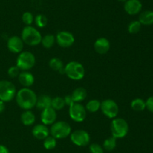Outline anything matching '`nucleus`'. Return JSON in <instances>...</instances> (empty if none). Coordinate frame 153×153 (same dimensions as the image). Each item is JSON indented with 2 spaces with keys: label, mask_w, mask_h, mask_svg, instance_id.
Returning a JSON list of instances; mask_svg holds the SVG:
<instances>
[{
  "label": "nucleus",
  "mask_w": 153,
  "mask_h": 153,
  "mask_svg": "<svg viewBox=\"0 0 153 153\" xmlns=\"http://www.w3.org/2000/svg\"><path fill=\"white\" fill-rule=\"evenodd\" d=\"M141 28V24L138 20L131 21L128 26V31L131 34H136L138 32Z\"/></svg>",
  "instance_id": "nucleus-30"
},
{
  "label": "nucleus",
  "mask_w": 153,
  "mask_h": 153,
  "mask_svg": "<svg viewBox=\"0 0 153 153\" xmlns=\"http://www.w3.org/2000/svg\"><path fill=\"white\" fill-rule=\"evenodd\" d=\"M64 106H65V103H64V98L57 96V97L52 98L51 107H52L55 110H60L63 109Z\"/></svg>",
  "instance_id": "nucleus-26"
},
{
  "label": "nucleus",
  "mask_w": 153,
  "mask_h": 153,
  "mask_svg": "<svg viewBox=\"0 0 153 153\" xmlns=\"http://www.w3.org/2000/svg\"><path fill=\"white\" fill-rule=\"evenodd\" d=\"M32 134L35 138L38 140H44L49 135V128L44 124H37L32 128Z\"/></svg>",
  "instance_id": "nucleus-16"
},
{
  "label": "nucleus",
  "mask_w": 153,
  "mask_h": 153,
  "mask_svg": "<svg viewBox=\"0 0 153 153\" xmlns=\"http://www.w3.org/2000/svg\"><path fill=\"white\" fill-rule=\"evenodd\" d=\"M70 140L75 145L78 146H86L89 144L91 136L86 130L79 129L70 134Z\"/></svg>",
  "instance_id": "nucleus-10"
},
{
  "label": "nucleus",
  "mask_w": 153,
  "mask_h": 153,
  "mask_svg": "<svg viewBox=\"0 0 153 153\" xmlns=\"http://www.w3.org/2000/svg\"><path fill=\"white\" fill-rule=\"evenodd\" d=\"M69 115L72 120L76 122H82L87 116V110L85 106L80 103H74L70 106Z\"/></svg>",
  "instance_id": "nucleus-9"
},
{
  "label": "nucleus",
  "mask_w": 153,
  "mask_h": 153,
  "mask_svg": "<svg viewBox=\"0 0 153 153\" xmlns=\"http://www.w3.org/2000/svg\"><path fill=\"white\" fill-rule=\"evenodd\" d=\"M0 153H9V150L5 146L0 145Z\"/></svg>",
  "instance_id": "nucleus-36"
},
{
  "label": "nucleus",
  "mask_w": 153,
  "mask_h": 153,
  "mask_svg": "<svg viewBox=\"0 0 153 153\" xmlns=\"http://www.w3.org/2000/svg\"><path fill=\"white\" fill-rule=\"evenodd\" d=\"M4 108H5L4 102L0 100V113H1V112L4 110Z\"/></svg>",
  "instance_id": "nucleus-37"
},
{
  "label": "nucleus",
  "mask_w": 153,
  "mask_h": 153,
  "mask_svg": "<svg viewBox=\"0 0 153 153\" xmlns=\"http://www.w3.org/2000/svg\"><path fill=\"white\" fill-rule=\"evenodd\" d=\"M19 73H20V70L17 66H12L10 68L7 70V74L10 78H16L18 77Z\"/></svg>",
  "instance_id": "nucleus-32"
},
{
  "label": "nucleus",
  "mask_w": 153,
  "mask_h": 153,
  "mask_svg": "<svg viewBox=\"0 0 153 153\" xmlns=\"http://www.w3.org/2000/svg\"><path fill=\"white\" fill-rule=\"evenodd\" d=\"M55 41L61 47H70L75 42L74 35L67 31H61L55 36Z\"/></svg>",
  "instance_id": "nucleus-11"
},
{
  "label": "nucleus",
  "mask_w": 153,
  "mask_h": 153,
  "mask_svg": "<svg viewBox=\"0 0 153 153\" xmlns=\"http://www.w3.org/2000/svg\"><path fill=\"white\" fill-rule=\"evenodd\" d=\"M139 22L141 25L150 26L153 24V11L152 10H145L139 16Z\"/></svg>",
  "instance_id": "nucleus-21"
},
{
  "label": "nucleus",
  "mask_w": 153,
  "mask_h": 153,
  "mask_svg": "<svg viewBox=\"0 0 153 153\" xmlns=\"http://www.w3.org/2000/svg\"><path fill=\"white\" fill-rule=\"evenodd\" d=\"M146 108H147L149 112L153 113V96L148 98L146 100Z\"/></svg>",
  "instance_id": "nucleus-34"
},
{
  "label": "nucleus",
  "mask_w": 153,
  "mask_h": 153,
  "mask_svg": "<svg viewBox=\"0 0 153 153\" xmlns=\"http://www.w3.org/2000/svg\"><path fill=\"white\" fill-rule=\"evenodd\" d=\"M55 42V37L52 34H47L42 37L41 44L46 49H49L54 45Z\"/></svg>",
  "instance_id": "nucleus-24"
},
{
  "label": "nucleus",
  "mask_w": 153,
  "mask_h": 153,
  "mask_svg": "<svg viewBox=\"0 0 153 153\" xmlns=\"http://www.w3.org/2000/svg\"><path fill=\"white\" fill-rule=\"evenodd\" d=\"M117 146V139L114 137L113 136H110V137L107 138L105 140L104 142H103V147L107 151H112Z\"/></svg>",
  "instance_id": "nucleus-27"
},
{
  "label": "nucleus",
  "mask_w": 153,
  "mask_h": 153,
  "mask_svg": "<svg viewBox=\"0 0 153 153\" xmlns=\"http://www.w3.org/2000/svg\"><path fill=\"white\" fill-rule=\"evenodd\" d=\"M7 48L13 53H20L23 50L24 42L18 36H12L7 40Z\"/></svg>",
  "instance_id": "nucleus-12"
},
{
  "label": "nucleus",
  "mask_w": 153,
  "mask_h": 153,
  "mask_svg": "<svg viewBox=\"0 0 153 153\" xmlns=\"http://www.w3.org/2000/svg\"><path fill=\"white\" fill-rule=\"evenodd\" d=\"M129 127L128 124L124 118H114L111 123V130L112 136L116 139L125 137L128 134Z\"/></svg>",
  "instance_id": "nucleus-4"
},
{
  "label": "nucleus",
  "mask_w": 153,
  "mask_h": 153,
  "mask_svg": "<svg viewBox=\"0 0 153 153\" xmlns=\"http://www.w3.org/2000/svg\"><path fill=\"white\" fill-rule=\"evenodd\" d=\"M111 47L110 41L106 38H99L94 42V50L97 53L100 55L106 54Z\"/></svg>",
  "instance_id": "nucleus-15"
},
{
  "label": "nucleus",
  "mask_w": 153,
  "mask_h": 153,
  "mask_svg": "<svg viewBox=\"0 0 153 153\" xmlns=\"http://www.w3.org/2000/svg\"></svg>",
  "instance_id": "nucleus-39"
},
{
  "label": "nucleus",
  "mask_w": 153,
  "mask_h": 153,
  "mask_svg": "<svg viewBox=\"0 0 153 153\" xmlns=\"http://www.w3.org/2000/svg\"><path fill=\"white\" fill-rule=\"evenodd\" d=\"M65 74L73 80H80L83 79L85 70L82 64L79 62L72 61L67 63L64 67Z\"/></svg>",
  "instance_id": "nucleus-3"
},
{
  "label": "nucleus",
  "mask_w": 153,
  "mask_h": 153,
  "mask_svg": "<svg viewBox=\"0 0 153 153\" xmlns=\"http://www.w3.org/2000/svg\"><path fill=\"white\" fill-rule=\"evenodd\" d=\"M57 118V112L52 107H48L42 110L40 114V119L43 124L48 125L52 124Z\"/></svg>",
  "instance_id": "nucleus-13"
},
{
  "label": "nucleus",
  "mask_w": 153,
  "mask_h": 153,
  "mask_svg": "<svg viewBox=\"0 0 153 153\" xmlns=\"http://www.w3.org/2000/svg\"><path fill=\"white\" fill-rule=\"evenodd\" d=\"M18 80L19 83L22 86H23L25 88H29L30 86L34 84V77L33 74L27 70H22V72H20L18 76Z\"/></svg>",
  "instance_id": "nucleus-17"
},
{
  "label": "nucleus",
  "mask_w": 153,
  "mask_h": 153,
  "mask_svg": "<svg viewBox=\"0 0 153 153\" xmlns=\"http://www.w3.org/2000/svg\"><path fill=\"white\" fill-rule=\"evenodd\" d=\"M117 1L120 2H125L126 1V0H117Z\"/></svg>",
  "instance_id": "nucleus-38"
},
{
  "label": "nucleus",
  "mask_w": 153,
  "mask_h": 153,
  "mask_svg": "<svg viewBox=\"0 0 153 153\" xmlns=\"http://www.w3.org/2000/svg\"><path fill=\"white\" fill-rule=\"evenodd\" d=\"M34 22L38 28H44L47 25L48 20L43 14H38L34 18Z\"/></svg>",
  "instance_id": "nucleus-29"
},
{
  "label": "nucleus",
  "mask_w": 153,
  "mask_h": 153,
  "mask_svg": "<svg viewBox=\"0 0 153 153\" xmlns=\"http://www.w3.org/2000/svg\"><path fill=\"white\" fill-rule=\"evenodd\" d=\"M36 62L34 54L28 51H24L19 53L16 58V66L21 70H28L32 68Z\"/></svg>",
  "instance_id": "nucleus-6"
},
{
  "label": "nucleus",
  "mask_w": 153,
  "mask_h": 153,
  "mask_svg": "<svg viewBox=\"0 0 153 153\" xmlns=\"http://www.w3.org/2000/svg\"><path fill=\"white\" fill-rule=\"evenodd\" d=\"M91 153H104L102 147L98 143H92L89 147Z\"/></svg>",
  "instance_id": "nucleus-33"
},
{
  "label": "nucleus",
  "mask_w": 153,
  "mask_h": 153,
  "mask_svg": "<svg viewBox=\"0 0 153 153\" xmlns=\"http://www.w3.org/2000/svg\"><path fill=\"white\" fill-rule=\"evenodd\" d=\"M51 135L55 139H64L70 136L72 132L71 126L65 121L55 122L51 127Z\"/></svg>",
  "instance_id": "nucleus-5"
},
{
  "label": "nucleus",
  "mask_w": 153,
  "mask_h": 153,
  "mask_svg": "<svg viewBox=\"0 0 153 153\" xmlns=\"http://www.w3.org/2000/svg\"><path fill=\"white\" fill-rule=\"evenodd\" d=\"M100 106H101V102L100 100L97 99H92L87 103L85 109L90 112H96L100 109Z\"/></svg>",
  "instance_id": "nucleus-23"
},
{
  "label": "nucleus",
  "mask_w": 153,
  "mask_h": 153,
  "mask_svg": "<svg viewBox=\"0 0 153 153\" xmlns=\"http://www.w3.org/2000/svg\"><path fill=\"white\" fill-rule=\"evenodd\" d=\"M64 103H65V105H67V106H71L72 104L75 103L74 100H73V98H72L71 94H67L66 95L65 97L64 98Z\"/></svg>",
  "instance_id": "nucleus-35"
},
{
  "label": "nucleus",
  "mask_w": 153,
  "mask_h": 153,
  "mask_svg": "<svg viewBox=\"0 0 153 153\" xmlns=\"http://www.w3.org/2000/svg\"><path fill=\"white\" fill-rule=\"evenodd\" d=\"M51 104H52V98L46 94H43L40 97H37L36 106L37 109L43 110L46 108L50 107Z\"/></svg>",
  "instance_id": "nucleus-18"
},
{
  "label": "nucleus",
  "mask_w": 153,
  "mask_h": 153,
  "mask_svg": "<svg viewBox=\"0 0 153 153\" xmlns=\"http://www.w3.org/2000/svg\"><path fill=\"white\" fill-rule=\"evenodd\" d=\"M49 65L50 67V68L55 70V71H59L61 69H62L64 68L63 62L60 58H57V57H54V58H51L49 60Z\"/></svg>",
  "instance_id": "nucleus-25"
},
{
  "label": "nucleus",
  "mask_w": 153,
  "mask_h": 153,
  "mask_svg": "<svg viewBox=\"0 0 153 153\" xmlns=\"http://www.w3.org/2000/svg\"><path fill=\"white\" fill-rule=\"evenodd\" d=\"M142 3L140 0H126L124 4V10L128 14L136 15L140 12Z\"/></svg>",
  "instance_id": "nucleus-14"
},
{
  "label": "nucleus",
  "mask_w": 153,
  "mask_h": 153,
  "mask_svg": "<svg viewBox=\"0 0 153 153\" xmlns=\"http://www.w3.org/2000/svg\"><path fill=\"white\" fill-rule=\"evenodd\" d=\"M131 109L134 110V111H143L146 108V101L142 98H134L131 100Z\"/></svg>",
  "instance_id": "nucleus-22"
},
{
  "label": "nucleus",
  "mask_w": 153,
  "mask_h": 153,
  "mask_svg": "<svg viewBox=\"0 0 153 153\" xmlns=\"http://www.w3.org/2000/svg\"><path fill=\"white\" fill-rule=\"evenodd\" d=\"M56 140L57 139H55L52 136H48L47 137L45 138L44 141H43V146H44V148L48 150L55 148L57 145Z\"/></svg>",
  "instance_id": "nucleus-28"
},
{
  "label": "nucleus",
  "mask_w": 153,
  "mask_h": 153,
  "mask_svg": "<svg viewBox=\"0 0 153 153\" xmlns=\"http://www.w3.org/2000/svg\"><path fill=\"white\" fill-rule=\"evenodd\" d=\"M22 20L26 26H31L34 21V17L31 12H25L22 16Z\"/></svg>",
  "instance_id": "nucleus-31"
},
{
  "label": "nucleus",
  "mask_w": 153,
  "mask_h": 153,
  "mask_svg": "<svg viewBox=\"0 0 153 153\" xmlns=\"http://www.w3.org/2000/svg\"><path fill=\"white\" fill-rule=\"evenodd\" d=\"M16 90L15 86L8 80L0 81V100L8 102L16 96Z\"/></svg>",
  "instance_id": "nucleus-7"
},
{
  "label": "nucleus",
  "mask_w": 153,
  "mask_h": 153,
  "mask_svg": "<svg viewBox=\"0 0 153 153\" xmlns=\"http://www.w3.org/2000/svg\"><path fill=\"white\" fill-rule=\"evenodd\" d=\"M22 41L28 46H37L41 43L42 35L39 30L31 26L24 27L21 33Z\"/></svg>",
  "instance_id": "nucleus-2"
},
{
  "label": "nucleus",
  "mask_w": 153,
  "mask_h": 153,
  "mask_svg": "<svg viewBox=\"0 0 153 153\" xmlns=\"http://www.w3.org/2000/svg\"><path fill=\"white\" fill-rule=\"evenodd\" d=\"M102 112L109 118H114L119 112V106L117 102L112 99H105L101 102L100 106Z\"/></svg>",
  "instance_id": "nucleus-8"
},
{
  "label": "nucleus",
  "mask_w": 153,
  "mask_h": 153,
  "mask_svg": "<svg viewBox=\"0 0 153 153\" xmlns=\"http://www.w3.org/2000/svg\"><path fill=\"white\" fill-rule=\"evenodd\" d=\"M87 94H88V92H87V90L85 88L79 87V88L73 90L71 95L75 103H80V102L83 101L86 98Z\"/></svg>",
  "instance_id": "nucleus-20"
},
{
  "label": "nucleus",
  "mask_w": 153,
  "mask_h": 153,
  "mask_svg": "<svg viewBox=\"0 0 153 153\" xmlns=\"http://www.w3.org/2000/svg\"><path fill=\"white\" fill-rule=\"evenodd\" d=\"M20 119L22 124L25 126L32 125L35 122V115L30 110H25L20 116Z\"/></svg>",
  "instance_id": "nucleus-19"
},
{
  "label": "nucleus",
  "mask_w": 153,
  "mask_h": 153,
  "mask_svg": "<svg viewBox=\"0 0 153 153\" xmlns=\"http://www.w3.org/2000/svg\"><path fill=\"white\" fill-rule=\"evenodd\" d=\"M16 101L18 106L25 110L32 109L36 106L37 96L32 89L29 88H20L16 94Z\"/></svg>",
  "instance_id": "nucleus-1"
}]
</instances>
